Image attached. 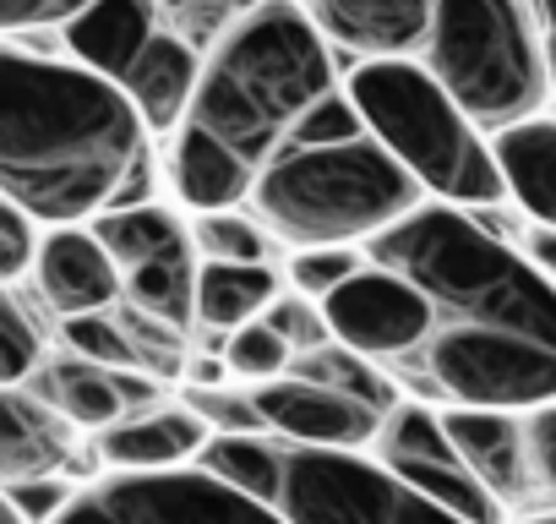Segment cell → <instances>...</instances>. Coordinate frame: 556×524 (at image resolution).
<instances>
[{
  "label": "cell",
  "mask_w": 556,
  "mask_h": 524,
  "mask_svg": "<svg viewBox=\"0 0 556 524\" xmlns=\"http://www.w3.org/2000/svg\"><path fill=\"white\" fill-rule=\"evenodd\" d=\"M496 208L426 202L366 251L431 296V339L393 366L404 394L431 404H556V285L491 229Z\"/></svg>",
  "instance_id": "cell-1"
},
{
  "label": "cell",
  "mask_w": 556,
  "mask_h": 524,
  "mask_svg": "<svg viewBox=\"0 0 556 524\" xmlns=\"http://www.w3.org/2000/svg\"><path fill=\"white\" fill-rule=\"evenodd\" d=\"M148 115L137 99L88 72L7 39L0 66V197L28 208L45 229L93 224L110 208L153 197Z\"/></svg>",
  "instance_id": "cell-2"
},
{
  "label": "cell",
  "mask_w": 556,
  "mask_h": 524,
  "mask_svg": "<svg viewBox=\"0 0 556 524\" xmlns=\"http://www.w3.org/2000/svg\"><path fill=\"white\" fill-rule=\"evenodd\" d=\"M339 88L333 45L317 17L295 0H256L224 39L207 45L202 83L180 126L207 132L251 170H262Z\"/></svg>",
  "instance_id": "cell-3"
},
{
  "label": "cell",
  "mask_w": 556,
  "mask_h": 524,
  "mask_svg": "<svg viewBox=\"0 0 556 524\" xmlns=\"http://www.w3.org/2000/svg\"><path fill=\"white\" fill-rule=\"evenodd\" d=\"M426 202L431 191L371 132L339 142H290L273 164H262L251 191V213L285 251L371 246Z\"/></svg>",
  "instance_id": "cell-4"
},
{
  "label": "cell",
  "mask_w": 556,
  "mask_h": 524,
  "mask_svg": "<svg viewBox=\"0 0 556 524\" xmlns=\"http://www.w3.org/2000/svg\"><path fill=\"white\" fill-rule=\"evenodd\" d=\"M366 132L437 197L453 208H502L507 180L491 153V132L442 88L420 55L355 61L344 77Z\"/></svg>",
  "instance_id": "cell-5"
},
{
  "label": "cell",
  "mask_w": 556,
  "mask_h": 524,
  "mask_svg": "<svg viewBox=\"0 0 556 524\" xmlns=\"http://www.w3.org/2000/svg\"><path fill=\"white\" fill-rule=\"evenodd\" d=\"M420 61L485 132L540 115L556 93L523 0H437Z\"/></svg>",
  "instance_id": "cell-6"
},
{
  "label": "cell",
  "mask_w": 556,
  "mask_h": 524,
  "mask_svg": "<svg viewBox=\"0 0 556 524\" xmlns=\"http://www.w3.org/2000/svg\"><path fill=\"white\" fill-rule=\"evenodd\" d=\"M278 508L295 524H469L399 481L377 453H323L285 442Z\"/></svg>",
  "instance_id": "cell-7"
},
{
  "label": "cell",
  "mask_w": 556,
  "mask_h": 524,
  "mask_svg": "<svg viewBox=\"0 0 556 524\" xmlns=\"http://www.w3.org/2000/svg\"><path fill=\"white\" fill-rule=\"evenodd\" d=\"M61 524H295L278 502L218 481L202 464L159 475H99Z\"/></svg>",
  "instance_id": "cell-8"
},
{
  "label": "cell",
  "mask_w": 556,
  "mask_h": 524,
  "mask_svg": "<svg viewBox=\"0 0 556 524\" xmlns=\"http://www.w3.org/2000/svg\"><path fill=\"white\" fill-rule=\"evenodd\" d=\"M323 307H328L333 339L361 350V355H371V361H382L388 372L404 366L431 339V323H437L431 296L409 274L388 269V262H377V257L350 285H339Z\"/></svg>",
  "instance_id": "cell-9"
},
{
  "label": "cell",
  "mask_w": 556,
  "mask_h": 524,
  "mask_svg": "<svg viewBox=\"0 0 556 524\" xmlns=\"http://www.w3.org/2000/svg\"><path fill=\"white\" fill-rule=\"evenodd\" d=\"M256 394V410H262V426L290 442V448H323V453H371L377 432L388 415H377L371 404L328 388V383H312L301 372L278 377V383H262L251 388Z\"/></svg>",
  "instance_id": "cell-10"
},
{
  "label": "cell",
  "mask_w": 556,
  "mask_h": 524,
  "mask_svg": "<svg viewBox=\"0 0 556 524\" xmlns=\"http://www.w3.org/2000/svg\"><path fill=\"white\" fill-rule=\"evenodd\" d=\"M28 290L55 312V323H66L88 312H115L126 301V274L93 224H55L39 246Z\"/></svg>",
  "instance_id": "cell-11"
},
{
  "label": "cell",
  "mask_w": 556,
  "mask_h": 524,
  "mask_svg": "<svg viewBox=\"0 0 556 524\" xmlns=\"http://www.w3.org/2000/svg\"><path fill=\"white\" fill-rule=\"evenodd\" d=\"M77 432L83 426H72L34 388H7L0 394V481H34V475L99 481L104 459H99V448L83 453Z\"/></svg>",
  "instance_id": "cell-12"
},
{
  "label": "cell",
  "mask_w": 556,
  "mask_h": 524,
  "mask_svg": "<svg viewBox=\"0 0 556 524\" xmlns=\"http://www.w3.org/2000/svg\"><path fill=\"white\" fill-rule=\"evenodd\" d=\"M23 388H34L39 399H50V404H55L72 426H83V432H110V426H121L126 415L164 404V383H159V377H148V372H121V366H99V361H83V355H72V350H55L50 366H45L34 383H23Z\"/></svg>",
  "instance_id": "cell-13"
},
{
  "label": "cell",
  "mask_w": 556,
  "mask_h": 524,
  "mask_svg": "<svg viewBox=\"0 0 556 524\" xmlns=\"http://www.w3.org/2000/svg\"><path fill=\"white\" fill-rule=\"evenodd\" d=\"M442 426L464 464L507 502V513L534 508V470H529V421L523 410H496V404H442Z\"/></svg>",
  "instance_id": "cell-14"
},
{
  "label": "cell",
  "mask_w": 556,
  "mask_h": 524,
  "mask_svg": "<svg viewBox=\"0 0 556 524\" xmlns=\"http://www.w3.org/2000/svg\"><path fill=\"white\" fill-rule=\"evenodd\" d=\"M306 12L350 61L426 55L437 0H306Z\"/></svg>",
  "instance_id": "cell-15"
},
{
  "label": "cell",
  "mask_w": 556,
  "mask_h": 524,
  "mask_svg": "<svg viewBox=\"0 0 556 524\" xmlns=\"http://www.w3.org/2000/svg\"><path fill=\"white\" fill-rule=\"evenodd\" d=\"M213 442V426L180 399V404H153L126 415L121 426L99 432L93 448L104 459V475H159V470H186L202 459V448Z\"/></svg>",
  "instance_id": "cell-16"
},
{
  "label": "cell",
  "mask_w": 556,
  "mask_h": 524,
  "mask_svg": "<svg viewBox=\"0 0 556 524\" xmlns=\"http://www.w3.org/2000/svg\"><path fill=\"white\" fill-rule=\"evenodd\" d=\"M256 175L240 153H229L224 142H213L197 126L169 132V159H164V180L180 213H229V208H251Z\"/></svg>",
  "instance_id": "cell-17"
},
{
  "label": "cell",
  "mask_w": 556,
  "mask_h": 524,
  "mask_svg": "<svg viewBox=\"0 0 556 524\" xmlns=\"http://www.w3.org/2000/svg\"><path fill=\"white\" fill-rule=\"evenodd\" d=\"M159 34H164V7L159 0H99V7L83 12L72 28H61L66 55L83 61L88 72L110 77V83H121Z\"/></svg>",
  "instance_id": "cell-18"
},
{
  "label": "cell",
  "mask_w": 556,
  "mask_h": 524,
  "mask_svg": "<svg viewBox=\"0 0 556 524\" xmlns=\"http://www.w3.org/2000/svg\"><path fill=\"white\" fill-rule=\"evenodd\" d=\"M496 170L507 180V202L523 224H556V115H529L491 132Z\"/></svg>",
  "instance_id": "cell-19"
},
{
  "label": "cell",
  "mask_w": 556,
  "mask_h": 524,
  "mask_svg": "<svg viewBox=\"0 0 556 524\" xmlns=\"http://www.w3.org/2000/svg\"><path fill=\"white\" fill-rule=\"evenodd\" d=\"M99 240L110 246V257L121 262V274H137L148 262H202L197 240H191V219H180L164 202H131V208H110L93 219Z\"/></svg>",
  "instance_id": "cell-20"
},
{
  "label": "cell",
  "mask_w": 556,
  "mask_h": 524,
  "mask_svg": "<svg viewBox=\"0 0 556 524\" xmlns=\"http://www.w3.org/2000/svg\"><path fill=\"white\" fill-rule=\"evenodd\" d=\"M285 269L278 262H202L197 269V328L235 334L285 296Z\"/></svg>",
  "instance_id": "cell-21"
},
{
  "label": "cell",
  "mask_w": 556,
  "mask_h": 524,
  "mask_svg": "<svg viewBox=\"0 0 556 524\" xmlns=\"http://www.w3.org/2000/svg\"><path fill=\"white\" fill-rule=\"evenodd\" d=\"M50 317L55 312L28 285H7V296H0V383L7 388H23L50 366V355H55Z\"/></svg>",
  "instance_id": "cell-22"
},
{
  "label": "cell",
  "mask_w": 556,
  "mask_h": 524,
  "mask_svg": "<svg viewBox=\"0 0 556 524\" xmlns=\"http://www.w3.org/2000/svg\"><path fill=\"white\" fill-rule=\"evenodd\" d=\"M197 464L267 502H278V486H285V442L273 432H213Z\"/></svg>",
  "instance_id": "cell-23"
},
{
  "label": "cell",
  "mask_w": 556,
  "mask_h": 524,
  "mask_svg": "<svg viewBox=\"0 0 556 524\" xmlns=\"http://www.w3.org/2000/svg\"><path fill=\"white\" fill-rule=\"evenodd\" d=\"M191 219V240L202 262H273L278 240L267 235V224L251 208H229V213H186Z\"/></svg>",
  "instance_id": "cell-24"
},
{
  "label": "cell",
  "mask_w": 556,
  "mask_h": 524,
  "mask_svg": "<svg viewBox=\"0 0 556 524\" xmlns=\"http://www.w3.org/2000/svg\"><path fill=\"white\" fill-rule=\"evenodd\" d=\"M224 361H229V377L245 383V388H262V383H278V377H290V372H295V350H290V339L278 334L267 317L235 328V334L224 339Z\"/></svg>",
  "instance_id": "cell-25"
},
{
  "label": "cell",
  "mask_w": 556,
  "mask_h": 524,
  "mask_svg": "<svg viewBox=\"0 0 556 524\" xmlns=\"http://www.w3.org/2000/svg\"><path fill=\"white\" fill-rule=\"evenodd\" d=\"M366 262H371L366 246H301V251H285V279H290V290L328 301L339 285H350L366 269Z\"/></svg>",
  "instance_id": "cell-26"
},
{
  "label": "cell",
  "mask_w": 556,
  "mask_h": 524,
  "mask_svg": "<svg viewBox=\"0 0 556 524\" xmlns=\"http://www.w3.org/2000/svg\"><path fill=\"white\" fill-rule=\"evenodd\" d=\"M61 345L83 361H99V366H121V372H137V345H131V328L115 312H88V317H66L61 323Z\"/></svg>",
  "instance_id": "cell-27"
},
{
  "label": "cell",
  "mask_w": 556,
  "mask_h": 524,
  "mask_svg": "<svg viewBox=\"0 0 556 524\" xmlns=\"http://www.w3.org/2000/svg\"><path fill=\"white\" fill-rule=\"evenodd\" d=\"M45 235H50V229H45L28 208H17V202L0 197V285H28Z\"/></svg>",
  "instance_id": "cell-28"
},
{
  "label": "cell",
  "mask_w": 556,
  "mask_h": 524,
  "mask_svg": "<svg viewBox=\"0 0 556 524\" xmlns=\"http://www.w3.org/2000/svg\"><path fill=\"white\" fill-rule=\"evenodd\" d=\"M83 486L88 481H77V475H34V481H7V486H0V497H7L28 524H61L77 508Z\"/></svg>",
  "instance_id": "cell-29"
},
{
  "label": "cell",
  "mask_w": 556,
  "mask_h": 524,
  "mask_svg": "<svg viewBox=\"0 0 556 524\" xmlns=\"http://www.w3.org/2000/svg\"><path fill=\"white\" fill-rule=\"evenodd\" d=\"M267 323L290 339L295 361H301V355H312V350H323V345H333L328 307H323V301H312V296H301V290H290V285H285V296H278V301L267 307Z\"/></svg>",
  "instance_id": "cell-30"
},
{
  "label": "cell",
  "mask_w": 556,
  "mask_h": 524,
  "mask_svg": "<svg viewBox=\"0 0 556 524\" xmlns=\"http://www.w3.org/2000/svg\"><path fill=\"white\" fill-rule=\"evenodd\" d=\"M93 7L99 0H0V28H7V39H23L34 28H72Z\"/></svg>",
  "instance_id": "cell-31"
},
{
  "label": "cell",
  "mask_w": 556,
  "mask_h": 524,
  "mask_svg": "<svg viewBox=\"0 0 556 524\" xmlns=\"http://www.w3.org/2000/svg\"><path fill=\"white\" fill-rule=\"evenodd\" d=\"M529 421V470H534V508H556V404L523 410ZM529 508V513H534Z\"/></svg>",
  "instance_id": "cell-32"
},
{
  "label": "cell",
  "mask_w": 556,
  "mask_h": 524,
  "mask_svg": "<svg viewBox=\"0 0 556 524\" xmlns=\"http://www.w3.org/2000/svg\"><path fill=\"white\" fill-rule=\"evenodd\" d=\"M513 240H518V251L534 262V269L556 285V224H523Z\"/></svg>",
  "instance_id": "cell-33"
},
{
  "label": "cell",
  "mask_w": 556,
  "mask_h": 524,
  "mask_svg": "<svg viewBox=\"0 0 556 524\" xmlns=\"http://www.w3.org/2000/svg\"><path fill=\"white\" fill-rule=\"evenodd\" d=\"M529 17H534V34L545 45V61H551V83H556V0H523Z\"/></svg>",
  "instance_id": "cell-34"
},
{
  "label": "cell",
  "mask_w": 556,
  "mask_h": 524,
  "mask_svg": "<svg viewBox=\"0 0 556 524\" xmlns=\"http://www.w3.org/2000/svg\"><path fill=\"white\" fill-rule=\"evenodd\" d=\"M513 524H556V508H534V513H518Z\"/></svg>",
  "instance_id": "cell-35"
}]
</instances>
